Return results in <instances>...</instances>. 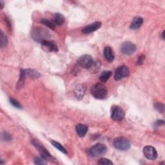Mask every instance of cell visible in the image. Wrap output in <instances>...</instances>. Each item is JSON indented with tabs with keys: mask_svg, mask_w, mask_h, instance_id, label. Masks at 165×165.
<instances>
[{
	"mask_svg": "<svg viewBox=\"0 0 165 165\" xmlns=\"http://www.w3.org/2000/svg\"><path fill=\"white\" fill-rule=\"evenodd\" d=\"M91 93L97 100H103L107 96V89L101 82H97L91 88Z\"/></svg>",
	"mask_w": 165,
	"mask_h": 165,
	"instance_id": "1",
	"label": "cell"
},
{
	"mask_svg": "<svg viewBox=\"0 0 165 165\" xmlns=\"http://www.w3.org/2000/svg\"><path fill=\"white\" fill-rule=\"evenodd\" d=\"M31 35L33 39L39 43H41L45 40H48L51 36L48 30L42 28H36L33 29Z\"/></svg>",
	"mask_w": 165,
	"mask_h": 165,
	"instance_id": "2",
	"label": "cell"
},
{
	"mask_svg": "<svg viewBox=\"0 0 165 165\" xmlns=\"http://www.w3.org/2000/svg\"><path fill=\"white\" fill-rule=\"evenodd\" d=\"M113 145L119 150L126 151L128 150L130 148L131 144L127 138L125 137H119L114 140Z\"/></svg>",
	"mask_w": 165,
	"mask_h": 165,
	"instance_id": "3",
	"label": "cell"
},
{
	"mask_svg": "<svg viewBox=\"0 0 165 165\" xmlns=\"http://www.w3.org/2000/svg\"><path fill=\"white\" fill-rule=\"evenodd\" d=\"M107 150V146L102 143H97L90 148L89 154L92 157H97L105 154Z\"/></svg>",
	"mask_w": 165,
	"mask_h": 165,
	"instance_id": "4",
	"label": "cell"
},
{
	"mask_svg": "<svg viewBox=\"0 0 165 165\" xmlns=\"http://www.w3.org/2000/svg\"><path fill=\"white\" fill-rule=\"evenodd\" d=\"M136 49V45L130 41L124 42L121 46V52L127 56H130L135 53Z\"/></svg>",
	"mask_w": 165,
	"mask_h": 165,
	"instance_id": "5",
	"label": "cell"
},
{
	"mask_svg": "<svg viewBox=\"0 0 165 165\" xmlns=\"http://www.w3.org/2000/svg\"><path fill=\"white\" fill-rule=\"evenodd\" d=\"M130 71L126 66H120L115 71L114 79L115 81H119L129 75Z\"/></svg>",
	"mask_w": 165,
	"mask_h": 165,
	"instance_id": "6",
	"label": "cell"
},
{
	"mask_svg": "<svg viewBox=\"0 0 165 165\" xmlns=\"http://www.w3.org/2000/svg\"><path fill=\"white\" fill-rule=\"evenodd\" d=\"M33 145H34L38 150V152H40V153L41 154V157H43V158H45L47 160H49V161H52V156H51V154L47 150V149L44 147L43 146H42L41 144H40L39 142H38L36 140H33L32 141Z\"/></svg>",
	"mask_w": 165,
	"mask_h": 165,
	"instance_id": "7",
	"label": "cell"
},
{
	"mask_svg": "<svg viewBox=\"0 0 165 165\" xmlns=\"http://www.w3.org/2000/svg\"><path fill=\"white\" fill-rule=\"evenodd\" d=\"M125 116L123 110L118 106H114L111 110V118L115 121H121Z\"/></svg>",
	"mask_w": 165,
	"mask_h": 165,
	"instance_id": "8",
	"label": "cell"
},
{
	"mask_svg": "<svg viewBox=\"0 0 165 165\" xmlns=\"http://www.w3.org/2000/svg\"><path fill=\"white\" fill-rule=\"evenodd\" d=\"M43 49L48 52H56L58 51V46L53 41L45 40L41 43Z\"/></svg>",
	"mask_w": 165,
	"mask_h": 165,
	"instance_id": "9",
	"label": "cell"
},
{
	"mask_svg": "<svg viewBox=\"0 0 165 165\" xmlns=\"http://www.w3.org/2000/svg\"><path fill=\"white\" fill-rule=\"evenodd\" d=\"M144 156L150 160H155L157 158V152L155 148L151 146H146L143 148Z\"/></svg>",
	"mask_w": 165,
	"mask_h": 165,
	"instance_id": "10",
	"label": "cell"
},
{
	"mask_svg": "<svg viewBox=\"0 0 165 165\" xmlns=\"http://www.w3.org/2000/svg\"><path fill=\"white\" fill-rule=\"evenodd\" d=\"M93 63V60L90 55H83L78 60V64L80 67L89 69Z\"/></svg>",
	"mask_w": 165,
	"mask_h": 165,
	"instance_id": "11",
	"label": "cell"
},
{
	"mask_svg": "<svg viewBox=\"0 0 165 165\" xmlns=\"http://www.w3.org/2000/svg\"><path fill=\"white\" fill-rule=\"evenodd\" d=\"M101 23L100 21H96L94 22L90 25H89L84 27L82 30V32L85 34H90L92 32H93L98 30L99 29H100V27L101 26Z\"/></svg>",
	"mask_w": 165,
	"mask_h": 165,
	"instance_id": "12",
	"label": "cell"
},
{
	"mask_svg": "<svg viewBox=\"0 0 165 165\" xmlns=\"http://www.w3.org/2000/svg\"><path fill=\"white\" fill-rule=\"evenodd\" d=\"M86 88L84 84H79L77 85L74 89V94L77 100H81L85 95Z\"/></svg>",
	"mask_w": 165,
	"mask_h": 165,
	"instance_id": "13",
	"label": "cell"
},
{
	"mask_svg": "<svg viewBox=\"0 0 165 165\" xmlns=\"http://www.w3.org/2000/svg\"><path fill=\"white\" fill-rule=\"evenodd\" d=\"M143 23V19L140 16H136L135 17L130 24V29L132 30H137L139 29Z\"/></svg>",
	"mask_w": 165,
	"mask_h": 165,
	"instance_id": "14",
	"label": "cell"
},
{
	"mask_svg": "<svg viewBox=\"0 0 165 165\" xmlns=\"http://www.w3.org/2000/svg\"><path fill=\"white\" fill-rule=\"evenodd\" d=\"M75 130L78 135L81 137H85L88 131V127L87 126L83 125V124H78L75 126Z\"/></svg>",
	"mask_w": 165,
	"mask_h": 165,
	"instance_id": "15",
	"label": "cell"
},
{
	"mask_svg": "<svg viewBox=\"0 0 165 165\" xmlns=\"http://www.w3.org/2000/svg\"><path fill=\"white\" fill-rule=\"evenodd\" d=\"M104 56L107 61L111 63L114 59V55L113 54V51L112 48L110 47H106L104 49Z\"/></svg>",
	"mask_w": 165,
	"mask_h": 165,
	"instance_id": "16",
	"label": "cell"
},
{
	"mask_svg": "<svg viewBox=\"0 0 165 165\" xmlns=\"http://www.w3.org/2000/svg\"><path fill=\"white\" fill-rule=\"evenodd\" d=\"M25 73L26 77H28L29 78L36 79L39 78L41 76V74L36 70L32 69H26L25 70Z\"/></svg>",
	"mask_w": 165,
	"mask_h": 165,
	"instance_id": "17",
	"label": "cell"
},
{
	"mask_svg": "<svg viewBox=\"0 0 165 165\" xmlns=\"http://www.w3.org/2000/svg\"><path fill=\"white\" fill-rule=\"evenodd\" d=\"M53 21L55 23V24L56 25V26L57 25L61 26L65 23V17L63 14H60V13H57V14H55Z\"/></svg>",
	"mask_w": 165,
	"mask_h": 165,
	"instance_id": "18",
	"label": "cell"
},
{
	"mask_svg": "<svg viewBox=\"0 0 165 165\" xmlns=\"http://www.w3.org/2000/svg\"><path fill=\"white\" fill-rule=\"evenodd\" d=\"M89 71L92 74H96L99 72L101 70V63L99 61H93L90 67L89 68Z\"/></svg>",
	"mask_w": 165,
	"mask_h": 165,
	"instance_id": "19",
	"label": "cell"
},
{
	"mask_svg": "<svg viewBox=\"0 0 165 165\" xmlns=\"http://www.w3.org/2000/svg\"><path fill=\"white\" fill-rule=\"evenodd\" d=\"M26 78L25 73V70L24 69H21L20 70V75H19V79L17 85V89L19 90L21 89L23 86L24 85L25 79Z\"/></svg>",
	"mask_w": 165,
	"mask_h": 165,
	"instance_id": "20",
	"label": "cell"
},
{
	"mask_svg": "<svg viewBox=\"0 0 165 165\" xmlns=\"http://www.w3.org/2000/svg\"><path fill=\"white\" fill-rule=\"evenodd\" d=\"M112 74V72L111 71H104L101 74L100 76V80L102 82H105L109 79L110 78H111Z\"/></svg>",
	"mask_w": 165,
	"mask_h": 165,
	"instance_id": "21",
	"label": "cell"
},
{
	"mask_svg": "<svg viewBox=\"0 0 165 165\" xmlns=\"http://www.w3.org/2000/svg\"><path fill=\"white\" fill-rule=\"evenodd\" d=\"M40 22L42 24L47 25L48 27H49V28L52 29V30H54L55 28H56V25L55 24V23H54L53 20L43 19H41L40 21Z\"/></svg>",
	"mask_w": 165,
	"mask_h": 165,
	"instance_id": "22",
	"label": "cell"
},
{
	"mask_svg": "<svg viewBox=\"0 0 165 165\" xmlns=\"http://www.w3.org/2000/svg\"><path fill=\"white\" fill-rule=\"evenodd\" d=\"M51 143L55 148H56L57 149L59 150L60 152H61L62 153H65V154H67V150H66L65 148L61 144H60L59 142L54 141H51Z\"/></svg>",
	"mask_w": 165,
	"mask_h": 165,
	"instance_id": "23",
	"label": "cell"
},
{
	"mask_svg": "<svg viewBox=\"0 0 165 165\" xmlns=\"http://www.w3.org/2000/svg\"><path fill=\"white\" fill-rule=\"evenodd\" d=\"M8 43V40L7 36L5 35L4 33L1 31V42H0V46H1V48H5L7 46Z\"/></svg>",
	"mask_w": 165,
	"mask_h": 165,
	"instance_id": "24",
	"label": "cell"
},
{
	"mask_svg": "<svg viewBox=\"0 0 165 165\" xmlns=\"http://www.w3.org/2000/svg\"><path fill=\"white\" fill-rule=\"evenodd\" d=\"M155 109L157 111L160 113H163L164 112V105L161 103H156L154 104Z\"/></svg>",
	"mask_w": 165,
	"mask_h": 165,
	"instance_id": "25",
	"label": "cell"
},
{
	"mask_svg": "<svg viewBox=\"0 0 165 165\" xmlns=\"http://www.w3.org/2000/svg\"><path fill=\"white\" fill-rule=\"evenodd\" d=\"M9 101H10V104H12V105L13 107H14L15 108H18V109L22 108V106L21 105V104H20L17 100H15V99H14V98H12V97H11V98H10Z\"/></svg>",
	"mask_w": 165,
	"mask_h": 165,
	"instance_id": "26",
	"label": "cell"
},
{
	"mask_svg": "<svg viewBox=\"0 0 165 165\" xmlns=\"http://www.w3.org/2000/svg\"><path fill=\"white\" fill-rule=\"evenodd\" d=\"M98 164H101V165H109V164H113V163L109 160L108 159L106 158H101L100 159L99 161L97 162Z\"/></svg>",
	"mask_w": 165,
	"mask_h": 165,
	"instance_id": "27",
	"label": "cell"
},
{
	"mask_svg": "<svg viewBox=\"0 0 165 165\" xmlns=\"http://www.w3.org/2000/svg\"><path fill=\"white\" fill-rule=\"evenodd\" d=\"M34 163L36 164H47V159H45V158H43V157H36L34 159Z\"/></svg>",
	"mask_w": 165,
	"mask_h": 165,
	"instance_id": "28",
	"label": "cell"
},
{
	"mask_svg": "<svg viewBox=\"0 0 165 165\" xmlns=\"http://www.w3.org/2000/svg\"><path fill=\"white\" fill-rule=\"evenodd\" d=\"M2 139L3 141H10L12 139V137H11V135L5 132H3L2 135Z\"/></svg>",
	"mask_w": 165,
	"mask_h": 165,
	"instance_id": "29",
	"label": "cell"
},
{
	"mask_svg": "<svg viewBox=\"0 0 165 165\" xmlns=\"http://www.w3.org/2000/svg\"><path fill=\"white\" fill-rule=\"evenodd\" d=\"M145 59V56H144V55H142V56H139L138 58V59L137 60V65H141L142 63H143Z\"/></svg>",
	"mask_w": 165,
	"mask_h": 165,
	"instance_id": "30",
	"label": "cell"
},
{
	"mask_svg": "<svg viewBox=\"0 0 165 165\" xmlns=\"http://www.w3.org/2000/svg\"><path fill=\"white\" fill-rule=\"evenodd\" d=\"M164 125V121L163 120H158L155 123V126H157V127H158V126H162V125Z\"/></svg>",
	"mask_w": 165,
	"mask_h": 165,
	"instance_id": "31",
	"label": "cell"
},
{
	"mask_svg": "<svg viewBox=\"0 0 165 165\" xmlns=\"http://www.w3.org/2000/svg\"><path fill=\"white\" fill-rule=\"evenodd\" d=\"M5 22H6V23H7V25L8 28H9L10 30H11V27H12V26H11L10 21V20L9 19V18H7L6 19H5Z\"/></svg>",
	"mask_w": 165,
	"mask_h": 165,
	"instance_id": "32",
	"label": "cell"
},
{
	"mask_svg": "<svg viewBox=\"0 0 165 165\" xmlns=\"http://www.w3.org/2000/svg\"><path fill=\"white\" fill-rule=\"evenodd\" d=\"M0 5H1V9H3L4 7V3L3 1H0Z\"/></svg>",
	"mask_w": 165,
	"mask_h": 165,
	"instance_id": "33",
	"label": "cell"
},
{
	"mask_svg": "<svg viewBox=\"0 0 165 165\" xmlns=\"http://www.w3.org/2000/svg\"><path fill=\"white\" fill-rule=\"evenodd\" d=\"M162 38H163V40H164V30L163 31L162 34Z\"/></svg>",
	"mask_w": 165,
	"mask_h": 165,
	"instance_id": "34",
	"label": "cell"
}]
</instances>
